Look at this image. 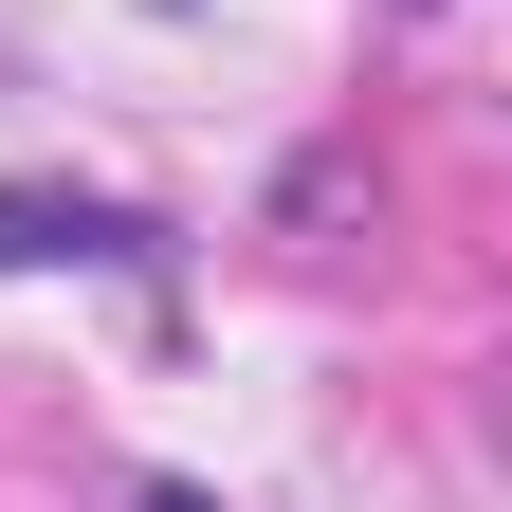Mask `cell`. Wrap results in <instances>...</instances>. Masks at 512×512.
I'll list each match as a JSON object with an SVG mask.
<instances>
[{
    "instance_id": "obj_1",
    "label": "cell",
    "mask_w": 512,
    "mask_h": 512,
    "mask_svg": "<svg viewBox=\"0 0 512 512\" xmlns=\"http://www.w3.org/2000/svg\"><path fill=\"white\" fill-rule=\"evenodd\" d=\"M0 275H165V220L110 183H0Z\"/></svg>"
},
{
    "instance_id": "obj_2",
    "label": "cell",
    "mask_w": 512,
    "mask_h": 512,
    "mask_svg": "<svg viewBox=\"0 0 512 512\" xmlns=\"http://www.w3.org/2000/svg\"><path fill=\"white\" fill-rule=\"evenodd\" d=\"M128 512H220V494H202V476H147V494H128Z\"/></svg>"
},
{
    "instance_id": "obj_3",
    "label": "cell",
    "mask_w": 512,
    "mask_h": 512,
    "mask_svg": "<svg viewBox=\"0 0 512 512\" xmlns=\"http://www.w3.org/2000/svg\"><path fill=\"white\" fill-rule=\"evenodd\" d=\"M147 19H183V0H147Z\"/></svg>"
}]
</instances>
